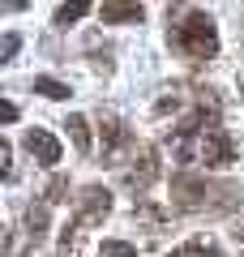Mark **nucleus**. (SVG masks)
Wrapping results in <instances>:
<instances>
[{
  "instance_id": "20e7f679",
  "label": "nucleus",
  "mask_w": 244,
  "mask_h": 257,
  "mask_svg": "<svg viewBox=\"0 0 244 257\" xmlns=\"http://www.w3.org/2000/svg\"><path fill=\"white\" fill-rule=\"evenodd\" d=\"M111 210V193L99 189V184H90V189L81 193V214L77 223H103V214Z\"/></svg>"
},
{
  "instance_id": "f8f14e48",
  "label": "nucleus",
  "mask_w": 244,
  "mask_h": 257,
  "mask_svg": "<svg viewBox=\"0 0 244 257\" xmlns=\"http://www.w3.org/2000/svg\"><path fill=\"white\" fill-rule=\"evenodd\" d=\"M26 227H30V236H43V227H47V210H43V206H30V210H26Z\"/></svg>"
},
{
  "instance_id": "9d476101",
  "label": "nucleus",
  "mask_w": 244,
  "mask_h": 257,
  "mask_svg": "<svg viewBox=\"0 0 244 257\" xmlns=\"http://www.w3.org/2000/svg\"><path fill=\"white\" fill-rule=\"evenodd\" d=\"M35 90L43 94V99H64V94H69V86L56 82V77H35Z\"/></svg>"
},
{
  "instance_id": "f3484780",
  "label": "nucleus",
  "mask_w": 244,
  "mask_h": 257,
  "mask_svg": "<svg viewBox=\"0 0 244 257\" xmlns=\"http://www.w3.org/2000/svg\"><path fill=\"white\" fill-rule=\"evenodd\" d=\"M0 120H5V124H13V120H18V107H13V103H9V99L0 103Z\"/></svg>"
},
{
  "instance_id": "6ab92c4d",
  "label": "nucleus",
  "mask_w": 244,
  "mask_h": 257,
  "mask_svg": "<svg viewBox=\"0 0 244 257\" xmlns=\"http://www.w3.org/2000/svg\"><path fill=\"white\" fill-rule=\"evenodd\" d=\"M240 257H244V253H240Z\"/></svg>"
},
{
  "instance_id": "7ed1b4c3",
  "label": "nucleus",
  "mask_w": 244,
  "mask_h": 257,
  "mask_svg": "<svg viewBox=\"0 0 244 257\" xmlns=\"http://www.w3.org/2000/svg\"><path fill=\"white\" fill-rule=\"evenodd\" d=\"M26 150H30L43 167H56V163H60V142H56L47 128H30V133H26Z\"/></svg>"
},
{
  "instance_id": "a211bd4d",
  "label": "nucleus",
  "mask_w": 244,
  "mask_h": 257,
  "mask_svg": "<svg viewBox=\"0 0 244 257\" xmlns=\"http://www.w3.org/2000/svg\"><path fill=\"white\" fill-rule=\"evenodd\" d=\"M240 94H244V77H240Z\"/></svg>"
},
{
  "instance_id": "ddd939ff",
  "label": "nucleus",
  "mask_w": 244,
  "mask_h": 257,
  "mask_svg": "<svg viewBox=\"0 0 244 257\" xmlns=\"http://www.w3.org/2000/svg\"><path fill=\"white\" fill-rule=\"evenodd\" d=\"M99 257H137V248L125 244V240H107V244L99 248Z\"/></svg>"
},
{
  "instance_id": "6e6552de",
  "label": "nucleus",
  "mask_w": 244,
  "mask_h": 257,
  "mask_svg": "<svg viewBox=\"0 0 244 257\" xmlns=\"http://www.w3.org/2000/svg\"><path fill=\"white\" fill-rule=\"evenodd\" d=\"M69 138H73V146L81 150V155H86V150H90V124H86V116H69Z\"/></svg>"
},
{
  "instance_id": "9b49d317",
  "label": "nucleus",
  "mask_w": 244,
  "mask_h": 257,
  "mask_svg": "<svg viewBox=\"0 0 244 257\" xmlns=\"http://www.w3.org/2000/svg\"><path fill=\"white\" fill-rule=\"evenodd\" d=\"M86 13H90V5H60L56 9V26H69V22L86 18Z\"/></svg>"
},
{
  "instance_id": "f03ea898",
  "label": "nucleus",
  "mask_w": 244,
  "mask_h": 257,
  "mask_svg": "<svg viewBox=\"0 0 244 257\" xmlns=\"http://www.w3.org/2000/svg\"><path fill=\"white\" fill-rule=\"evenodd\" d=\"M172 43L180 47L184 56H193V60H210V56L218 52V30H214V22H210L206 13H189V18L176 26Z\"/></svg>"
},
{
  "instance_id": "dca6fc26",
  "label": "nucleus",
  "mask_w": 244,
  "mask_h": 257,
  "mask_svg": "<svg viewBox=\"0 0 244 257\" xmlns=\"http://www.w3.org/2000/svg\"><path fill=\"white\" fill-rule=\"evenodd\" d=\"M18 47H22V39H18V35H5V47H0V56H5V60H13V56H18Z\"/></svg>"
},
{
  "instance_id": "39448f33",
  "label": "nucleus",
  "mask_w": 244,
  "mask_h": 257,
  "mask_svg": "<svg viewBox=\"0 0 244 257\" xmlns=\"http://www.w3.org/2000/svg\"><path fill=\"white\" fill-rule=\"evenodd\" d=\"M154 176H159V155H154V150H142V163H137L133 172H129V189H137V193H142L146 184L154 180Z\"/></svg>"
},
{
  "instance_id": "1a4fd4ad",
  "label": "nucleus",
  "mask_w": 244,
  "mask_h": 257,
  "mask_svg": "<svg viewBox=\"0 0 244 257\" xmlns=\"http://www.w3.org/2000/svg\"><path fill=\"white\" fill-rule=\"evenodd\" d=\"M167 257H218V248H214V244H206V240H189V244L172 248Z\"/></svg>"
},
{
  "instance_id": "0eeeda50",
  "label": "nucleus",
  "mask_w": 244,
  "mask_h": 257,
  "mask_svg": "<svg viewBox=\"0 0 244 257\" xmlns=\"http://www.w3.org/2000/svg\"><path fill=\"white\" fill-rule=\"evenodd\" d=\"M176 193H180V206H201V193H206V184L193 180V176H180V180H176Z\"/></svg>"
},
{
  "instance_id": "f257e3e1",
  "label": "nucleus",
  "mask_w": 244,
  "mask_h": 257,
  "mask_svg": "<svg viewBox=\"0 0 244 257\" xmlns=\"http://www.w3.org/2000/svg\"><path fill=\"white\" fill-rule=\"evenodd\" d=\"M176 155H180L184 163L197 159V163H206V167H227V163H235V146L227 142L223 128H218V116H214V111L206 116V107L193 111V116L176 128Z\"/></svg>"
},
{
  "instance_id": "2eb2a0df",
  "label": "nucleus",
  "mask_w": 244,
  "mask_h": 257,
  "mask_svg": "<svg viewBox=\"0 0 244 257\" xmlns=\"http://www.w3.org/2000/svg\"><path fill=\"white\" fill-rule=\"evenodd\" d=\"M64 189H69V184H64L60 176H56V180L47 184V202H64Z\"/></svg>"
},
{
  "instance_id": "423d86ee",
  "label": "nucleus",
  "mask_w": 244,
  "mask_h": 257,
  "mask_svg": "<svg viewBox=\"0 0 244 257\" xmlns=\"http://www.w3.org/2000/svg\"><path fill=\"white\" fill-rule=\"evenodd\" d=\"M103 22H107V26H120V22H142L146 18V9L142 5H103Z\"/></svg>"
},
{
  "instance_id": "4468645a",
  "label": "nucleus",
  "mask_w": 244,
  "mask_h": 257,
  "mask_svg": "<svg viewBox=\"0 0 244 257\" xmlns=\"http://www.w3.org/2000/svg\"><path fill=\"white\" fill-rule=\"evenodd\" d=\"M103 142H107V146H120V142H125V128H120V120H107V124H103Z\"/></svg>"
}]
</instances>
